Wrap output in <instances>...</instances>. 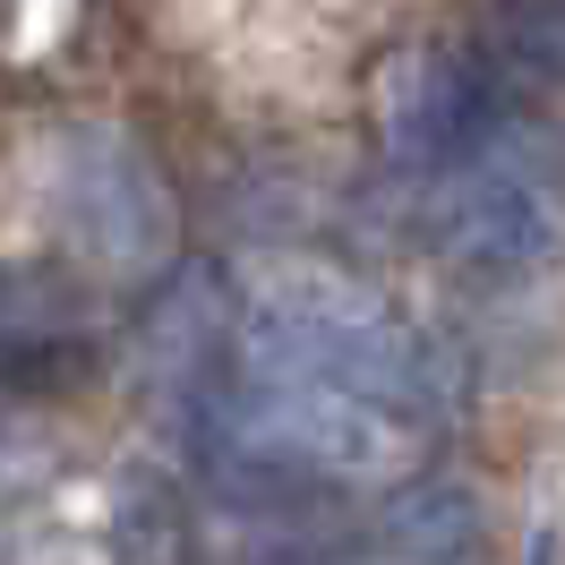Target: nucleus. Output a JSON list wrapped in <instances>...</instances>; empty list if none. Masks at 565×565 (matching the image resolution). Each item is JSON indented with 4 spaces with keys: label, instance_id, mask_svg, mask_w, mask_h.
<instances>
[{
    "label": "nucleus",
    "instance_id": "nucleus-1",
    "mask_svg": "<svg viewBox=\"0 0 565 565\" xmlns=\"http://www.w3.org/2000/svg\"><path fill=\"white\" fill-rule=\"evenodd\" d=\"M223 386H266V394H343L369 412H394L420 437H437L455 377L446 352L420 326H403L386 300L352 282H275L248 309H232L223 343Z\"/></svg>",
    "mask_w": 565,
    "mask_h": 565
},
{
    "label": "nucleus",
    "instance_id": "nucleus-2",
    "mask_svg": "<svg viewBox=\"0 0 565 565\" xmlns=\"http://www.w3.org/2000/svg\"><path fill=\"white\" fill-rule=\"evenodd\" d=\"M420 232L455 275H540L565 241V138L531 111H505L471 154L420 180Z\"/></svg>",
    "mask_w": 565,
    "mask_h": 565
},
{
    "label": "nucleus",
    "instance_id": "nucleus-3",
    "mask_svg": "<svg viewBox=\"0 0 565 565\" xmlns=\"http://www.w3.org/2000/svg\"><path fill=\"white\" fill-rule=\"evenodd\" d=\"M505 111H514V77L497 52H471V43H412L377 77V146L412 180H437Z\"/></svg>",
    "mask_w": 565,
    "mask_h": 565
},
{
    "label": "nucleus",
    "instance_id": "nucleus-4",
    "mask_svg": "<svg viewBox=\"0 0 565 565\" xmlns=\"http://www.w3.org/2000/svg\"><path fill=\"white\" fill-rule=\"evenodd\" d=\"M70 163H77L70 214H77V241L95 248V257L129 266V257H146V248L163 241V189L146 180V163L120 138H86Z\"/></svg>",
    "mask_w": 565,
    "mask_h": 565
},
{
    "label": "nucleus",
    "instance_id": "nucleus-5",
    "mask_svg": "<svg viewBox=\"0 0 565 565\" xmlns=\"http://www.w3.org/2000/svg\"><path fill=\"white\" fill-rule=\"evenodd\" d=\"M86 291L52 266H0V369H61L86 352Z\"/></svg>",
    "mask_w": 565,
    "mask_h": 565
},
{
    "label": "nucleus",
    "instance_id": "nucleus-6",
    "mask_svg": "<svg viewBox=\"0 0 565 565\" xmlns=\"http://www.w3.org/2000/svg\"><path fill=\"white\" fill-rule=\"evenodd\" d=\"M489 52L505 61V77L557 86L565 95V0H497L489 9Z\"/></svg>",
    "mask_w": 565,
    "mask_h": 565
}]
</instances>
